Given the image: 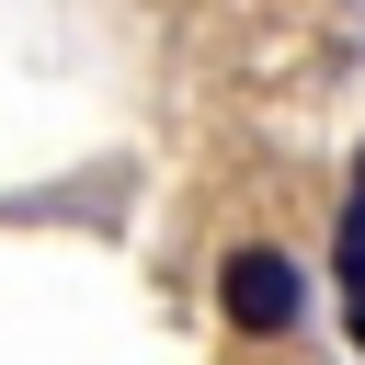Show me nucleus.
Masks as SVG:
<instances>
[{
  "label": "nucleus",
  "mask_w": 365,
  "mask_h": 365,
  "mask_svg": "<svg viewBox=\"0 0 365 365\" xmlns=\"http://www.w3.org/2000/svg\"><path fill=\"white\" fill-rule=\"evenodd\" d=\"M217 319H228L240 342H285V331L308 319V274H297L274 240H240V251H217Z\"/></svg>",
  "instance_id": "obj_1"
},
{
  "label": "nucleus",
  "mask_w": 365,
  "mask_h": 365,
  "mask_svg": "<svg viewBox=\"0 0 365 365\" xmlns=\"http://www.w3.org/2000/svg\"><path fill=\"white\" fill-rule=\"evenodd\" d=\"M331 285H342V319L365 342V148H354V182H342V228H331Z\"/></svg>",
  "instance_id": "obj_2"
}]
</instances>
